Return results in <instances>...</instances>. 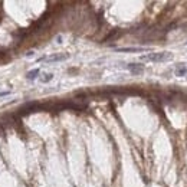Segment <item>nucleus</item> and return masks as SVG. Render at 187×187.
<instances>
[{
    "instance_id": "1",
    "label": "nucleus",
    "mask_w": 187,
    "mask_h": 187,
    "mask_svg": "<svg viewBox=\"0 0 187 187\" xmlns=\"http://www.w3.org/2000/svg\"><path fill=\"white\" fill-rule=\"evenodd\" d=\"M170 59H173V55L170 52H157V53H148L141 56V61L144 62H165Z\"/></svg>"
},
{
    "instance_id": "2",
    "label": "nucleus",
    "mask_w": 187,
    "mask_h": 187,
    "mask_svg": "<svg viewBox=\"0 0 187 187\" xmlns=\"http://www.w3.org/2000/svg\"><path fill=\"white\" fill-rule=\"evenodd\" d=\"M68 58H69L68 53H55V55H50V56H42L38 61L39 62H61V61H65Z\"/></svg>"
},
{
    "instance_id": "3",
    "label": "nucleus",
    "mask_w": 187,
    "mask_h": 187,
    "mask_svg": "<svg viewBox=\"0 0 187 187\" xmlns=\"http://www.w3.org/2000/svg\"><path fill=\"white\" fill-rule=\"evenodd\" d=\"M127 69H128L131 73H134V75H141V73L144 72V66L140 65V63H128V65H127Z\"/></svg>"
},
{
    "instance_id": "4",
    "label": "nucleus",
    "mask_w": 187,
    "mask_h": 187,
    "mask_svg": "<svg viewBox=\"0 0 187 187\" xmlns=\"http://www.w3.org/2000/svg\"><path fill=\"white\" fill-rule=\"evenodd\" d=\"M174 72H176V76H180V78H181V76H184V75L187 73V66H186L184 63H178Z\"/></svg>"
},
{
    "instance_id": "5",
    "label": "nucleus",
    "mask_w": 187,
    "mask_h": 187,
    "mask_svg": "<svg viewBox=\"0 0 187 187\" xmlns=\"http://www.w3.org/2000/svg\"><path fill=\"white\" fill-rule=\"evenodd\" d=\"M117 50L118 52H144L147 49H144V48H118Z\"/></svg>"
},
{
    "instance_id": "6",
    "label": "nucleus",
    "mask_w": 187,
    "mask_h": 187,
    "mask_svg": "<svg viewBox=\"0 0 187 187\" xmlns=\"http://www.w3.org/2000/svg\"><path fill=\"white\" fill-rule=\"evenodd\" d=\"M52 79H53V73H45V75L40 78V82L46 83V82H49V81H52Z\"/></svg>"
},
{
    "instance_id": "7",
    "label": "nucleus",
    "mask_w": 187,
    "mask_h": 187,
    "mask_svg": "<svg viewBox=\"0 0 187 187\" xmlns=\"http://www.w3.org/2000/svg\"><path fill=\"white\" fill-rule=\"evenodd\" d=\"M39 69H33V71H30L29 73H28V79H30V81H33L35 78H36V75H39Z\"/></svg>"
},
{
    "instance_id": "8",
    "label": "nucleus",
    "mask_w": 187,
    "mask_h": 187,
    "mask_svg": "<svg viewBox=\"0 0 187 187\" xmlns=\"http://www.w3.org/2000/svg\"><path fill=\"white\" fill-rule=\"evenodd\" d=\"M9 91H3V92H0V97H5V95H9Z\"/></svg>"
},
{
    "instance_id": "9",
    "label": "nucleus",
    "mask_w": 187,
    "mask_h": 187,
    "mask_svg": "<svg viewBox=\"0 0 187 187\" xmlns=\"http://www.w3.org/2000/svg\"><path fill=\"white\" fill-rule=\"evenodd\" d=\"M32 55H33V50H30V52H28V53H26V56H32Z\"/></svg>"
}]
</instances>
